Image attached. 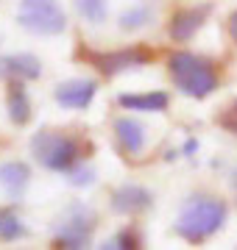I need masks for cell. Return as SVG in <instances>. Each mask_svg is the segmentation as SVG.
Masks as SVG:
<instances>
[{
	"label": "cell",
	"instance_id": "3957f363",
	"mask_svg": "<svg viewBox=\"0 0 237 250\" xmlns=\"http://www.w3.org/2000/svg\"><path fill=\"white\" fill-rule=\"evenodd\" d=\"M31 156L37 161L39 167H45L50 172H67L73 164H78L84 156V145L81 139L64 134V131H53V128H42L37 134L31 136Z\"/></svg>",
	"mask_w": 237,
	"mask_h": 250
},
{
	"label": "cell",
	"instance_id": "603a6c76",
	"mask_svg": "<svg viewBox=\"0 0 237 250\" xmlns=\"http://www.w3.org/2000/svg\"><path fill=\"white\" fill-rule=\"evenodd\" d=\"M3 211H6V208H0V214H3Z\"/></svg>",
	"mask_w": 237,
	"mask_h": 250
},
{
	"label": "cell",
	"instance_id": "ba28073f",
	"mask_svg": "<svg viewBox=\"0 0 237 250\" xmlns=\"http://www.w3.org/2000/svg\"><path fill=\"white\" fill-rule=\"evenodd\" d=\"M95 95H98V81H92V78H67V81H59L53 86L56 106L67 108V111L90 108Z\"/></svg>",
	"mask_w": 237,
	"mask_h": 250
},
{
	"label": "cell",
	"instance_id": "4fadbf2b",
	"mask_svg": "<svg viewBox=\"0 0 237 250\" xmlns=\"http://www.w3.org/2000/svg\"><path fill=\"white\" fill-rule=\"evenodd\" d=\"M6 114H9L11 125L25 128L34 117V106L28 98L25 81H6Z\"/></svg>",
	"mask_w": 237,
	"mask_h": 250
},
{
	"label": "cell",
	"instance_id": "277c9868",
	"mask_svg": "<svg viewBox=\"0 0 237 250\" xmlns=\"http://www.w3.org/2000/svg\"><path fill=\"white\" fill-rule=\"evenodd\" d=\"M98 228V211L84 200H73L53 223V248L84 250L92 245V233Z\"/></svg>",
	"mask_w": 237,
	"mask_h": 250
},
{
	"label": "cell",
	"instance_id": "e0dca14e",
	"mask_svg": "<svg viewBox=\"0 0 237 250\" xmlns=\"http://www.w3.org/2000/svg\"><path fill=\"white\" fill-rule=\"evenodd\" d=\"M100 248L103 250H140L142 248V233H140V228H134V225H126V228H120L115 236H109Z\"/></svg>",
	"mask_w": 237,
	"mask_h": 250
},
{
	"label": "cell",
	"instance_id": "d6986e66",
	"mask_svg": "<svg viewBox=\"0 0 237 250\" xmlns=\"http://www.w3.org/2000/svg\"><path fill=\"white\" fill-rule=\"evenodd\" d=\"M64 178H67V184L75 189H84V187H92L95 184V178H98V170L92 167V164H84V159L78 161V164H73L70 170L64 172Z\"/></svg>",
	"mask_w": 237,
	"mask_h": 250
},
{
	"label": "cell",
	"instance_id": "52a82bcc",
	"mask_svg": "<svg viewBox=\"0 0 237 250\" xmlns=\"http://www.w3.org/2000/svg\"><path fill=\"white\" fill-rule=\"evenodd\" d=\"M212 14V3H198V6H184L176 9L167 20V36L173 42H190L192 36L198 34L201 28L207 25V20Z\"/></svg>",
	"mask_w": 237,
	"mask_h": 250
},
{
	"label": "cell",
	"instance_id": "6da1fadb",
	"mask_svg": "<svg viewBox=\"0 0 237 250\" xmlns=\"http://www.w3.org/2000/svg\"><path fill=\"white\" fill-rule=\"evenodd\" d=\"M229 217V206L215 195H192L179 208L173 233L187 245H204L223 228Z\"/></svg>",
	"mask_w": 237,
	"mask_h": 250
},
{
	"label": "cell",
	"instance_id": "9a60e30c",
	"mask_svg": "<svg viewBox=\"0 0 237 250\" xmlns=\"http://www.w3.org/2000/svg\"><path fill=\"white\" fill-rule=\"evenodd\" d=\"M151 20H154V11H151V6H145V3H137V6H131V9L120 11L118 28H120V31H126V34H134V31H142V28H145Z\"/></svg>",
	"mask_w": 237,
	"mask_h": 250
},
{
	"label": "cell",
	"instance_id": "2e32d148",
	"mask_svg": "<svg viewBox=\"0 0 237 250\" xmlns=\"http://www.w3.org/2000/svg\"><path fill=\"white\" fill-rule=\"evenodd\" d=\"M73 9L84 22L103 25L109 17V0H73Z\"/></svg>",
	"mask_w": 237,
	"mask_h": 250
},
{
	"label": "cell",
	"instance_id": "9c48e42d",
	"mask_svg": "<svg viewBox=\"0 0 237 250\" xmlns=\"http://www.w3.org/2000/svg\"><path fill=\"white\" fill-rule=\"evenodd\" d=\"M154 206L151 189L140 187V184H120L109 195V208L120 217H140Z\"/></svg>",
	"mask_w": 237,
	"mask_h": 250
},
{
	"label": "cell",
	"instance_id": "5b68a950",
	"mask_svg": "<svg viewBox=\"0 0 237 250\" xmlns=\"http://www.w3.org/2000/svg\"><path fill=\"white\" fill-rule=\"evenodd\" d=\"M75 59L90 64L103 78H115L120 72L148 67L154 62V50H148L145 45H128V47H120V50H92L87 45H78L75 47Z\"/></svg>",
	"mask_w": 237,
	"mask_h": 250
},
{
	"label": "cell",
	"instance_id": "ffe728a7",
	"mask_svg": "<svg viewBox=\"0 0 237 250\" xmlns=\"http://www.w3.org/2000/svg\"><path fill=\"white\" fill-rule=\"evenodd\" d=\"M218 125L226 128V131H232V134H237V100L232 103V108H226V111L218 117Z\"/></svg>",
	"mask_w": 237,
	"mask_h": 250
},
{
	"label": "cell",
	"instance_id": "7a4b0ae2",
	"mask_svg": "<svg viewBox=\"0 0 237 250\" xmlns=\"http://www.w3.org/2000/svg\"><path fill=\"white\" fill-rule=\"evenodd\" d=\"M167 75L176 89L192 100H207L220 86V75L215 64L204 56L190 53V50H176L167 56Z\"/></svg>",
	"mask_w": 237,
	"mask_h": 250
},
{
	"label": "cell",
	"instance_id": "44dd1931",
	"mask_svg": "<svg viewBox=\"0 0 237 250\" xmlns=\"http://www.w3.org/2000/svg\"><path fill=\"white\" fill-rule=\"evenodd\" d=\"M226 34H229V39H232V45H237V9L229 14V20H226Z\"/></svg>",
	"mask_w": 237,
	"mask_h": 250
},
{
	"label": "cell",
	"instance_id": "30bf717a",
	"mask_svg": "<svg viewBox=\"0 0 237 250\" xmlns=\"http://www.w3.org/2000/svg\"><path fill=\"white\" fill-rule=\"evenodd\" d=\"M112 134H115V145L123 156H137V153L145 150V142H148V128L142 120L137 117H118L115 125H112Z\"/></svg>",
	"mask_w": 237,
	"mask_h": 250
},
{
	"label": "cell",
	"instance_id": "8fae6325",
	"mask_svg": "<svg viewBox=\"0 0 237 250\" xmlns=\"http://www.w3.org/2000/svg\"><path fill=\"white\" fill-rule=\"evenodd\" d=\"M0 78L3 81H37L42 78V62L34 53L0 56Z\"/></svg>",
	"mask_w": 237,
	"mask_h": 250
},
{
	"label": "cell",
	"instance_id": "7c38bea8",
	"mask_svg": "<svg viewBox=\"0 0 237 250\" xmlns=\"http://www.w3.org/2000/svg\"><path fill=\"white\" fill-rule=\"evenodd\" d=\"M118 106L123 111H140V114H162L170 106V95L162 89L148 92H123L118 95Z\"/></svg>",
	"mask_w": 237,
	"mask_h": 250
},
{
	"label": "cell",
	"instance_id": "5bb4252c",
	"mask_svg": "<svg viewBox=\"0 0 237 250\" xmlns=\"http://www.w3.org/2000/svg\"><path fill=\"white\" fill-rule=\"evenodd\" d=\"M31 187V167H28L25 161H3L0 164V189L6 192L9 200L17 203L20 197L28 192Z\"/></svg>",
	"mask_w": 237,
	"mask_h": 250
},
{
	"label": "cell",
	"instance_id": "8992f818",
	"mask_svg": "<svg viewBox=\"0 0 237 250\" xmlns=\"http://www.w3.org/2000/svg\"><path fill=\"white\" fill-rule=\"evenodd\" d=\"M17 22L34 36H59L67 28V14L59 0H20Z\"/></svg>",
	"mask_w": 237,
	"mask_h": 250
},
{
	"label": "cell",
	"instance_id": "7402d4cb",
	"mask_svg": "<svg viewBox=\"0 0 237 250\" xmlns=\"http://www.w3.org/2000/svg\"><path fill=\"white\" fill-rule=\"evenodd\" d=\"M198 153V139H187V142L182 145V156H187V159H192Z\"/></svg>",
	"mask_w": 237,
	"mask_h": 250
},
{
	"label": "cell",
	"instance_id": "ac0fdd59",
	"mask_svg": "<svg viewBox=\"0 0 237 250\" xmlns=\"http://www.w3.org/2000/svg\"><path fill=\"white\" fill-rule=\"evenodd\" d=\"M25 236H28L25 223L11 208H6L0 214V242H17V239H25Z\"/></svg>",
	"mask_w": 237,
	"mask_h": 250
}]
</instances>
